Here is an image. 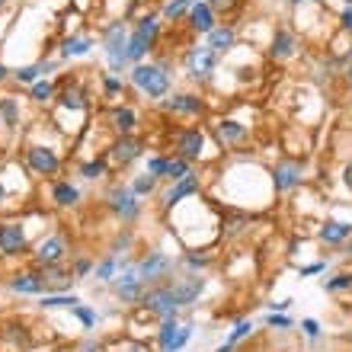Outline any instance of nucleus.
Returning a JSON list of instances; mask_svg holds the SVG:
<instances>
[{
	"instance_id": "nucleus-9",
	"label": "nucleus",
	"mask_w": 352,
	"mask_h": 352,
	"mask_svg": "<svg viewBox=\"0 0 352 352\" xmlns=\"http://www.w3.org/2000/svg\"><path fill=\"white\" fill-rule=\"evenodd\" d=\"M183 65H186V74L192 80H208L214 74V67H218V55L208 45H192L183 55Z\"/></svg>"
},
{
	"instance_id": "nucleus-36",
	"label": "nucleus",
	"mask_w": 352,
	"mask_h": 352,
	"mask_svg": "<svg viewBox=\"0 0 352 352\" xmlns=\"http://www.w3.org/2000/svg\"><path fill=\"white\" fill-rule=\"evenodd\" d=\"M157 183H160V179H154V176L144 170V173H138L135 179H131V192L138 195V199H144V195H151L154 189H157Z\"/></svg>"
},
{
	"instance_id": "nucleus-33",
	"label": "nucleus",
	"mask_w": 352,
	"mask_h": 352,
	"mask_svg": "<svg viewBox=\"0 0 352 352\" xmlns=\"http://www.w3.org/2000/svg\"><path fill=\"white\" fill-rule=\"evenodd\" d=\"M0 119L7 129L19 125V100L16 96H0Z\"/></svg>"
},
{
	"instance_id": "nucleus-57",
	"label": "nucleus",
	"mask_w": 352,
	"mask_h": 352,
	"mask_svg": "<svg viewBox=\"0 0 352 352\" xmlns=\"http://www.w3.org/2000/svg\"><path fill=\"white\" fill-rule=\"evenodd\" d=\"M292 7H298V3H314V0H288Z\"/></svg>"
},
{
	"instance_id": "nucleus-2",
	"label": "nucleus",
	"mask_w": 352,
	"mask_h": 352,
	"mask_svg": "<svg viewBox=\"0 0 352 352\" xmlns=\"http://www.w3.org/2000/svg\"><path fill=\"white\" fill-rule=\"evenodd\" d=\"M129 23L125 19H116L102 29V55H106V65H109V74H122L125 67H131L129 61Z\"/></svg>"
},
{
	"instance_id": "nucleus-10",
	"label": "nucleus",
	"mask_w": 352,
	"mask_h": 352,
	"mask_svg": "<svg viewBox=\"0 0 352 352\" xmlns=\"http://www.w3.org/2000/svg\"><path fill=\"white\" fill-rule=\"evenodd\" d=\"M167 282H170V288H173L179 307L195 305L205 292V276L202 272H183V276H173V278H167Z\"/></svg>"
},
{
	"instance_id": "nucleus-11",
	"label": "nucleus",
	"mask_w": 352,
	"mask_h": 352,
	"mask_svg": "<svg viewBox=\"0 0 352 352\" xmlns=\"http://www.w3.org/2000/svg\"><path fill=\"white\" fill-rule=\"evenodd\" d=\"M173 148H176V157L189 160H202L205 154V131L202 129H176L173 131Z\"/></svg>"
},
{
	"instance_id": "nucleus-46",
	"label": "nucleus",
	"mask_w": 352,
	"mask_h": 352,
	"mask_svg": "<svg viewBox=\"0 0 352 352\" xmlns=\"http://www.w3.org/2000/svg\"><path fill=\"white\" fill-rule=\"evenodd\" d=\"M253 333V320H237V327L231 330V336H228V343L237 346L241 340H247V336Z\"/></svg>"
},
{
	"instance_id": "nucleus-5",
	"label": "nucleus",
	"mask_w": 352,
	"mask_h": 352,
	"mask_svg": "<svg viewBox=\"0 0 352 352\" xmlns=\"http://www.w3.org/2000/svg\"><path fill=\"white\" fill-rule=\"evenodd\" d=\"M106 208H109L122 224H135L141 218V199L131 192V186H122V183H116L109 192H106Z\"/></svg>"
},
{
	"instance_id": "nucleus-42",
	"label": "nucleus",
	"mask_w": 352,
	"mask_h": 352,
	"mask_svg": "<svg viewBox=\"0 0 352 352\" xmlns=\"http://www.w3.org/2000/svg\"><path fill=\"white\" fill-rule=\"evenodd\" d=\"M131 247H135V234L125 228L122 234H116V241H112V250H109V253H119V256H125Z\"/></svg>"
},
{
	"instance_id": "nucleus-43",
	"label": "nucleus",
	"mask_w": 352,
	"mask_h": 352,
	"mask_svg": "<svg viewBox=\"0 0 352 352\" xmlns=\"http://www.w3.org/2000/svg\"><path fill=\"white\" fill-rule=\"evenodd\" d=\"M100 84H102V96H106V100H112V96H119L122 93V77L119 74H102Z\"/></svg>"
},
{
	"instance_id": "nucleus-41",
	"label": "nucleus",
	"mask_w": 352,
	"mask_h": 352,
	"mask_svg": "<svg viewBox=\"0 0 352 352\" xmlns=\"http://www.w3.org/2000/svg\"><path fill=\"white\" fill-rule=\"evenodd\" d=\"M71 314H74L77 320H80V324L87 327V330H93V327H96V320H100V314H96V307H90V305H77L74 311H71Z\"/></svg>"
},
{
	"instance_id": "nucleus-7",
	"label": "nucleus",
	"mask_w": 352,
	"mask_h": 352,
	"mask_svg": "<svg viewBox=\"0 0 352 352\" xmlns=\"http://www.w3.org/2000/svg\"><path fill=\"white\" fill-rule=\"evenodd\" d=\"M173 269H176V260L170 253L164 250H151L148 256H141L138 260V276L144 278V285H160V282H167L173 278Z\"/></svg>"
},
{
	"instance_id": "nucleus-6",
	"label": "nucleus",
	"mask_w": 352,
	"mask_h": 352,
	"mask_svg": "<svg viewBox=\"0 0 352 352\" xmlns=\"http://www.w3.org/2000/svg\"><path fill=\"white\" fill-rule=\"evenodd\" d=\"M109 288H112V295L119 298L122 305H135V301H141V295L148 292V285H144V278L138 276V263L131 260L129 266L122 269L119 276L109 282Z\"/></svg>"
},
{
	"instance_id": "nucleus-26",
	"label": "nucleus",
	"mask_w": 352,
	"mask_h": 352,
	"mask_svg": "<svg viewBox=\"0 0 352 352\" xmlns=\"http://www.w3.org/2000/svg\"><path fill=\"white\" fill-rule=\"evenodd\" d=\"M234 42H237V29L234 26H214L212 32H208V42H205V45L221 58V55H228V52L234 48Z\"/></svg>"
},
{
	"instance_id": "nucleus-45",
	"label": "nucleus",
	"mask_w": 352,
	"mask_h": 352,
	"mask_svg": "<svg viewBox=\"0 0 352 352\" xmlns=\"http://www.w3.org/2000/svg\"><path fill=\"white\" fill-rule=\"evenodd\" d=\"M93 266H96V260H90V256H77L74 266H71V272H74V278H90Z\"/></svg>"
},
{
	"instance_id": "nucleus-35",
	"label": "nucleus",
	"mask_w": 352,
	"mask_h": 352,
	"mask_svg": "<svg viewBox=\"0 0 352 352\" xmlns=\"http://www.w3.org/2000/svg\"><path fill=\"white\" fill-rule=\"evenodd\" d=\"M106 170H109V157H93L87 164H80V176L84 179H102Z\"/></svg>"
},
{
	"instance_id": "nucleus-25",
	"label": "nucleus",
	"mask_w": 352,
	"mask_h": 352,
	"mask_svg": "<svg viewBox=\"0 0 352 352\" xmlns=\"http://www.w3.org/2000/svg\"><path fill=\"white\" fill-rule=\"evenodd\" d=\"M10 292H16V295H42L45 285H42V276H38V269H29V272H16V276L10 278Z\"/></svg>"
},
{
	"instance_id": "nucleus-22",
	"label": "nucleus",
	"mask_w": 352,
	"mask_h": 352,
	"mask_svg": "<svg viewBox=\"0 0 352 352\" xmlns=\"http://www.w3.org/2000/svg\"><path fill=\"white\" fill-rule=\"evenodd\" d=\"M129 256H119V253H106V256H102V260H96V266H93V278H96V282H102V285H109L112 278L119 276L122 269L129 266Z\"/></svg>"
},
{
	"instance_id": "nucleus-32",
	"label": "nucleus",
	"mask_w": 352,
	"mask_h": 352,
	"mask_svg": "<svg viewBox=\"0 0 352 352\" xmlns=\"http://www.w3.org/2000/svg\"><path fill=\"white\" fill-rule=\"evenodd\" d=\"M38 305H42V311H58V307H67V311H74L77 305H84V301H80V298L77 295H42V301H38Z\"/></svg>"
},
{
	"instance_id": "nucleus-54",
	"label": "nucleus",
	"mask_w": 352,
	"mask_h": 352,
	"mask_svg": "<svg viewBox=\"0 0 352 352\" xmlns=\"http://www.w3.org/2000/svg\"><path fill=\"white\" fill-rule=\"evenodd\" d=\"M10 77H13V71H7V65H3V61H0V84H7Z\"/></svg>"
},
{
	"instance_id": "nucleus-18",
	"label": "nucleus",
	"mask_w": 352,
	"mask_h": 352,
	"mask_svg": "<svg viewBox=\"0 0 352 352\" xmlns=\"http://www.w3.org/2000/svg\"><path fill=\"white\" fill-rule=\"evenodd\" d=\"M38 276H42V285H45V295H65L71 282H74V272L58 263V266H38Z\"/></svg>"
},
{
	"instance_id": "nucleus-20",
	"label": "nucleus",
	"mask_w": 352,
	"mask_h": 352,
	"mask_svg": "<svg viewBox=\"0 0 352 352\" xmlns=\"http://www.w3.org/2000/svg\"><path fill=\"white\" fill-rule=\"evenodd\" d=\"M295 48H298V42H295V32L288 26H276L272 29V38H269V58L272 61H288V58L295 55Z\"/></svg>"
},
{
	"instance_id": "nucleus-55",
	"label": "nucleus",
	"mask_w": 352,
	"mask_h": 352,
	"mask_svg": "<svg viewBox=\"0 0 352 352\" xmlns=\"http://www.w3.org/2000/svg\"><path fill=\"white\" fill-rule=\"evenodd\" d=\"M80 352H100V343H87Z\"/></svg>"
},
{
	"instance_id": "nucleus-19",
	"label": "nucleus",
	"mask_w": 352,
	"mask_h": 352,
	"mask_svg": "<svg viewBox=\"0 0 352 352\" xmlns=\"http://www.w3.org/2000/svg\"><path fill=\"white\" fill-rule=\"evenodd\" d=\"M212 131L221 148H234V144H241V141L250 138V125H243L241 119H218Z\"/></svg>"
},
{
	"instance_id": "nucleus-37",
	"label": "nucleus",
	"mask_w": 352,
	"mask_h": 352,
	"mask_svg": "<svg viewBox=\"0 0 352 352\" xmlns=\"http://www.w3.org/2000/svg\"><path fill=\"white\" fill-rule=\"evenodd\" d=\"M42 65H26V67H16V71H13V80H16V84H26V87H32V84H38V80H42Z\"/></svg>"
},
{
	"instance_id": "nucleus-49",
	"label": "nucleus",
	"mask_w": 352,
	"mask_h": 352,
	"mask_svg": "<svg viewBox=\"0 0 352 352\" xmlns=\"http://www.w3.org/2000/svg\"><path fill=\"white\" fill-rule=\"evenodd\" d=\"M192 3H208L214 13H218V10H224V13H228V10H231L237 0H192Z\"/></svg>"
},
{
	"instance_id": "nucleus-21",
	"label": "nucleus",
	"mask_w": 352,
	"mask_h": 352,
	"mask_svg": "<svg viewBox=\"0 0 352 352\" xmlns=\"http://www.w3.org/2000/svg\"><path fill=\"white\" fill-rule=\"evenodd\" d=\"M189 29H192L195 36H208L214 26H218V13H214L208 3H192V10H189Z\"/></svg>"
},
{
	"instance_id": "nucleus-44",
	"label": "nucleus",
	"mask_w": 352,
	"mask_h": 352,
	"mask_svg": "<svg viewBox=\"0 0 352 352\" xmlns=\"http://www.w3.org/2000/svg\"><path fill=\"white\" fill-rule=\"evenodd\" d=\"M167 154H154V157H148V173L154 176V179H164L167 176Z\"/></svg>"
},
{
	"instance_id": "nucleus-48",
	"label": "nucleus",
	"mask_w": 352,
	"mask_h": 352,
	"mask_svg": "<svg viewBox=\"0 0 352 352\" xmlns=\"http://www.w3.org/2000/svg\"><path fill=\"white\" fill-rule=\"evenodd\" d=\"M301 333H305L307 340H311V343H317V340H320V333H324V330H320V324H317L314 317H305V320H301Z\"/></svg>"
},
{
	"instance_id": "nucleus-31",
	"label": "nucleus",
	"mask_w": 352,
	"mask_h": 352,
	"mask_svg": "<svg viewBox=\"0 0 352 352\" xmlns=\"http://www.w3.org/2000/svg\"><path fill=\"white\" fill-rule=\"evenodd\" d=\"M189 10H192V0H167L160 7V16L167 19V23H179V19L189 16Z\"/></svg>"
},
{
	"instance_id": "nucleus-39",
	"label": "nucleus",
	"mask_w": 352,
	"mask_h": 352,
	"mask_svg": "<svg viewBox=\"0 0 352 352\" xmlns=\"http://www.w3.org/2000/svg\"><path fill=\"white\" fill-rule=\"evenodd\" d=\"M189 340H192V324H179V330H176V336H173V340H170V343L164 346V349H160V352H179L186 343H189Z\"/></svg>"
},
{
	"instance_id": "nucleus-12",
	"label": "nucleus",
	"mask_w": 352,
	"mask_h": 352,
	"mask_svg": "<svg viewBox=\"0 0 352 352\" xmlns=\"http://www.w3.org/2000/svg\"><path fill=\"white\" fill-rule=\"evenodd\" d=\"M67 253H71V247H67L65 234H48L38 241L32 260H36V266H58V263H65Z\"/></svg>"
},
{
	"instance_id": "nucleus-61",
	"label": "nucleus",
	"mask_w": 352,
	"mask_h": 352,
	"mask_svg": "<svg viewBox=\"0 0 352 352\" xmlns=\"http://www.w3.org/2000/svg\"><path fill=\"white\" fill-rule=\"evenodd\" d=\"M0 7H3V0H0Z\"/></svg>"
},
{
	"instance_id": "nucleus-50",
	"label": "nucleus",
	"mask_w": 352,
	"mask_h": 352,
	"mask_svg": "<svg viewBox=\"0 0 352 352\" xmlns=\"http://www.w3.org/2000/svg\"><path fill=\"white\" fill-rule=\"evenodd\" d=\"M340 29L352 36V7H343V13H340Z\"/></svg>"
},
{
	"instance_id": "nucleus-51",
	"label": "nucleus",
	"mask_w": 352,
	"mask_h": 352,
	"mask_svg": "<svg viewBox=\"0 0 352 352\" xmlns=\"http://www.w3.org/2000/svg\"><path fill=\"white\" fill-rule=\"evenodd\" d=\"M324 269H327V263L324 260H320V263H311V266H301V276H320V272H324Z\"/></svg>"
},
{
	"instance_id": "nucleus-53",
	"label": "nucleus",
	"mask_w": 352,
	"mask_h": 352,
	"mask_svg": "<svg viewBox=\"0 0 352 352\" xmlns=\"http://www.w3.org/2000/svg\"><path fill=\"white\" fill-rule=\"evenodd\" d=\"M343 183H346V189L352 192V164H346V170H343Z\"/></svg>"
},
{
	"instance_id": "nucleus-14",
	"label": "nucleus",
	"mask_w": 352,
	"mask_h": 352,
	"mask_svg": "<svg viewBox=\"0 0 352 352\" xmlns=\"http://www.w3.org/2000/svg\"><path fill=\"white\" fill-rule=\"evenodd\" d=\"M199 189H202V179H199L195 173H189L186 179H179V183H170V189L160 195L164 212H173L176 205H183L186 199H195V195H199Z\"/></svg>"
},
{
	"instance_id": "nucleus-1",
	"label": "nucleus",
	"mask_w": 352,
	"mask_h": 352,
	"mask_svg": "<svg viewBox=\"0 0 352 352\" xmlns=\"http://www.w3.org/2000/svg\"><path fill=\"white\" fill-rule=\"evenodd\" d=\"M131 87L148 100H167L170 96V61H141L129 71Z\"/></svg>"
},
{
	"instance_id": "nucleus-17",
	"label": "nucleus",
	"mask_w": 352,
	"mask_h": 352,
	"mask_svg": "<svg viewBox=\"0 0 352 352\" xmlns=\"http://www.w3.org/2000/svg\"><path fill=\"white\" fill-rule=\"evenodd\" d=\"M29 250L26 228L19 221H3L0 224V253L3 256H23Z\"/></svg>"
},
{
	"instance_id": "nucleus-59",
	"label": "nucleus",
	"mask_w": 352,
	"mask_h": 352,
	"mask_svg": "<svg viewBox=\"0 0 352 352\" xmlns=\"http://www.w3.org/2000/svg\"><path fill=\"white\" fill-rule=\"evenodd\" d=\"M346 253H349V256H352V243H349V247H346Z\"/></svg>"
},
{
	"instance_id": "nucleus-58",
	"label": "nucleus",
	"mask_w": 352,
	"mask_h": 352,
	"mask_svg": "<svg viewBox=\"0 0 352 352\" xmlns=\"http://www.w3.org/2000/svg\"><path fill=\"white\" fill-rule=\"evenodd\" d=\"M346 74H349V87H352V67H349V71H346Z\"/></svg>"
},
{
	"instance_id": "nucleus-60",
	"label": "nucleus",
	"mask_w": 352,
	"mask_h": 352,
	"mask_svg": "<svg viewBox=\"0 0 352 352\" xmlns=\"http://www.w3.org/2000/svg\"><path fill=\"white\" fill-rule=\"evenodd\" d=\"M343 3H346V7H352V0H343Z\"/></svg>"
},
{
	"instance_id": "nucleus-23",
	"label": "nucleus",
	"mask_w": 352,
	"mask_h": 352,
	"mask_svg": "<svg viewBox=\"0 0 352 352\" xmlns=\"http://www.w3.org/2000/svg\"><path fill=\"white\" fill-rule=\"evenodd\" d=\"M55 102L67 112H87V90L80 87V80H71V84L61 87V93L55 96Z\"/></svg>"
},
{
	"instance_id": "nucleus-27",
	"label": "nucleus",
	"mask_w": 352,
	"mask_h": 352,
	"mask_svg": "<svg viewBox=\"0 0 352 352\" xmlns=\"http://www.w3.org/2000/svg\"><path fill=\"white\" fill-rule=\"evenodd\" d=\"M317 237H320L327 247H340V243L352 241V221H327Z\"/></svg>"
},
{
	"instance_id": "nucleus-38",
	"label": "nucleus",
	"mask_w": 352,
	"mask_h": 352,
	"mask_svg": "<svg viewBox=\"0 0 352 352\" xmlns=\"http://www.w3.org/2000/svg\"><path fill=\"white\" fill-rule=\"evenodd\" d=\"M183 266H186V272H202V269L212 266V256H208V253L192 250V253H186L183 256Z\"/></svg>"
},
{
	"instance_id": "nucleus-34",
	"label": "nucleus",
	"mask_w": 352,
	"mask_h": 352,
	"mask_svg": "<svg viewBox=\"0 0 352 352\" xmlns=\"http://www.w3.org/2000/svg\"><path fill=\"white\" fill-rule=\"evenodd\" d=\"M189 173H192V164L173 154V157L167 160V176H164V179H167V183H179V179H186Z\"/></svg>"
},
{
	"instance_id": "nucleus-28",
	"label": "nucleus",
	"mask_w": 352,
	"mask_h": 352,
	"mask_svg": "<svg viewBox=\"0 0 352 352\" xmlns=\"http://www.w3.org/2000/svg\"><path fill=\"white\" fill-rule=\"evenodd\" d=\"M52 202L58 208H74L80 202V189L74 183H67V179H58V183H52Z\"/></svg>"
},
{
	"instance_id": "nucleus-30",
	"label": "nucleus",
	"mask_w": 352,
	"mask_h": 352,
	"mask_svg": "<svg viewBox=\"0 0 352 352\" xmlns=\"http://www.w3.org/2000/svg\"><path fill=\"white\" fill-rule=\"evenodd\" d=\"M55 96H58V90H55V84H52L48 77H42L38 84L29 87V100L36 102V106H48V102H55Z\"/></svg>"
},
{
	"instance_id": "nucleus-16",
	"label": "nucleus",
	"mask_w": 352,
	"mask_h": 352,
	"mask_svg": "<svg viewBox=\"0 0 352 352\" xmlns=\"http://www.w3.org/2000/svg\"><path fill=\"white\" fill-rule=\"evenodd\" d=\"M164 109L176 119H192V116H202L205 112V100L199 93H170L164 100Z\"/></svg>"
},
{
	"instance_id": "nucleus-40",
	"label": "nucleus",
	"mask_w": 352,
	"mask_h": 352,
	"mask_svg": "<svg viewBox=\"0 0 352 352\" xmlns=\"http://www.w3.org/2000/svg\"><path fill=\"white\" fill-rule=\"evenodd\" d=\"M324 288L330 295H340V292L352 288V272H340V276H333V278H324Z\"/></svg>"
},
{
	"instance_id": "nucleus-8",
	"label": "nucleus",
	"mask_w": 352,
	"mask_h": 352,
	"mask_svg": "<svg viewBox=\"0 0 352 352\" xmlns=\"http://www.w3.org/2000/svg\"><path fill=\"white\" fill-rule=\"evenodd\" d=\"M23 157H26V167L36 176H42V179H45V176H55L58 170H61V154H58L52 144H29Z\"/></svg>"
},
{
	"instance_id": "nucleus-47",
	"label": "nucleus",
	"mask_w": 352,
	"mask_h": 352,
	"mask_svg": "<svg viewBox=\"0 0 352 352\" xmlns=\"http://www.w3.org/2000/svg\"><path fill=\"white\" fill-rule=\"evenodd\" d=\"M266 327H272V330H292V317L288 314H276V311H269L266 314Z\"/></svg>"
},
{
	"instance_id": "nucleus-24",
	"label": "nucleus",
	"mask_w": 352,
	"mask_h": 352,
	"mask_svg": "<svg viewBox=\"0 0 352 352\" xmlns=\"http://www.w3.org/2000/svg\"><path fill=\"white\" fill-rule=\"evenodd\" d=\"M109 125L116 135H131V131L138 129V112L131 109V106H112L109 109Z\"/></svg>"
},
{
	"instance_id": "nucleus-52",
	"label": "nucleus",
	"mask_w": 352,
	"mask_h": 352,
	"mask_svg": "<svg viewBox=\"0 0 352 352\" xmlns=\"http://www.w3.org/2000/svg\"><path fill=\"white\" fill-rule=\"evenodd\" d=\"M292 305H295L292 298H285V301H272V305H269V311H276V314H285V311H288Z\"/></svg>"
},
{
	"instance_id": "nucleus-3",
	"label": "nucleus",
	"mask_w": 352,
	"mask_h": 352,
	"mask_svg": "<svg viewBox=\"0 0 352 352\" xmlns=\"http://www.w3.org/2000/svg\"><path fill=\"white\" fill-rule=\"evenodd\" d=\"M160 13H148V16L138 19V26L131 29L129 36V61L131 67L141 65L144 58H148V52H154V45H157L160 38V29H164V23H160Z\"/></svg>"
},
{
	"instance_id": "nucleus-56",
	"label": "nucleus",
	"mask_w": 352,
	"mask_h": 352,
	"mask_svg": "<svg viewBox=\"0 0 352 352\" xmlns=\"http://www.w3.org/2000/svg\"><path fill=\"white\" fill-rule=\"evenodd\" d=\"M7 202V189H3V183H0V205Z\"/></svg>"
},
{
	"instance_id": "nucleus-15",
	"label": "nucleus",
	"mask_w": 352,
	"mask_h": 352,
	"mask_svg": "<svg viewBox=\"0 0 352 352\" xmlns=\"http://www.w3.org/2000/svg\"><path fill=\"white\" fill-rule=\"evenodd\" d=\"M301 173H305V167H301L298 157L278 160L276 167H272V189L276 192H292L295 186H301Z\"/></svg>"
},
{
	"instance_id": "nucleus-13",
	"label": "nucleus",
	"mask_w": 352,
	"mask_h": 352,
	"mask_svg": "<svg viewBox=\"0 0 352 352\" xmlns=\"http://www.w3.org/2000/svg\"><path fill=\"white\" fill-rule=\"evenodd\" d=\"M141 154H144V141H141L138 135H122V138L112 141V148H109V160L119 170L131 167L135 160H141Z\"/></svg>"
},
{
	"instance_id": "nucleus-29",
	"label": "nucleus",
	"mask_w": 352,
	"mask_h": 352,
	"mask_svg": "<svg viewBox=\"0 0 352 352\" xmlns=\"http://www.w3.org/2000/svg\"><path fill=\"white\" fill-rule=\"evenodd\" d=\"M93 48H96V42H93L90 36H67L65 42H61V58H65V61L84 58V55H90Z\"/></svg>"
},
{
	"instance_id": "nucleus-4",
	"label": "nucleus",
	"mask_w": 352,
	"mask_h": 352,
	"mask_svg": "<svg viewBox=\"0 0 352 352\" xmlns=\"http://www.w3.org/2000/svg\"><path fill=\"white\" fill-rule=\"evenodd\" d=\"M141 311H148V314L160 317V320H173L179 317V301H176L173 288L170 282H160V285H151L144 295H141Z\"/></svg>"
}]
</instances>
